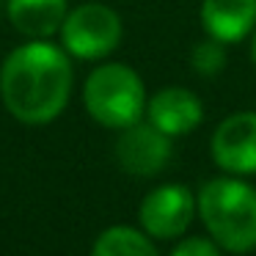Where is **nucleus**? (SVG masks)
Returning <instances> with one entry per match:
<instances>
[{"label":"nucleus","mask_w":256,"mask_h":256,"mask_svg":"<svg viewBox=\"0 0 256 256\" xmlns=\"http://www.w3.org/2000/svg\"><path fill=\"white\" fill-rule=\"evenodd\" d=\"M201 28L223 44H237L256 28V0H201Z\"/></svg>","instance_id":"9"},{"label":"nucleus","mask_w":256,"mask_h":256,"mask_svg":"<svg viewBox=\"0 0 256 256\" xmlns=\"http://www.w3.org/2000/svg\"><path fill=\"white\" fill-rule=\"evenodd\" d=\"M198 218L226 254L256 250V188L242 176H215L201 184Z\"/></svg>","instance_id":"2"},{"label":"nucleus","mask_w":256,"mask_h":256,"mask_svg":"<svg viewBox=\"0 0 256 256\" xmlns=\"http://www.w3.org/2000/svg\"><path fill=\"white\" fill-rule=\"evenodd\" d=\"M91 256H160V250L144 228L110 226L94 240Z\"/></svg>","instance_id":"11"},{"label":"nucleus","mask_w":256,"mask_h":256,"mask_svg":"<svg viewBox=\"0 0 256 256\" xmlns=\"http://www.w3.org/2000/svg\"><path fill=\"white\" fill-rule=\"evenodd\" d=\"M220 250L223 248L212 237H184L168 256H223Z\"/></svg>","instance_id":"13"},{"label":"nucleus","mask_w":256,"mask_h":256,"mask_svg":"<svg viewBox=\"0 0 256 256\" xmlns=\"http://www.w3.org/2000/svg\"><path fill=\"white\" fill-rule=\"evenodd\" d=\"M69 14L66 0H6V17L25 39H50Z\"/></svg>","instance_id":"10"},{"label":"nucleus","mask_w":256,"mask_h":256,"mask_svg":"<svg viewBox=\"0 0 256 256\" xmlns=\"http://www.w3.org/2000/svg\"><path fill=\"white\" fill-rule=\"evenodd\" d=\"M58 36H61V47L72 58L102 61L122 44L124 25L110 6L88 0V3L69 8Z\"/></svg>","instance_id":"4"},{"label":"nucleus","mask_w":256,"mask_h":256,"mask_svg":"<svg viewBox=\"0 0 256 256\" xmlns=\"http://www.w3.org/2000/svg\"><path fill=\"white\" fill-rule=\"evenodd\" d=\"M198 212L193 190L184 184H160L138 206V223L152 240H176L188 232Z\"/></svg>","instance_id":"5"},{"label":"nucleus","mask_w":256,"mask_h":256,"mask_svg":"<svg viewBox=\"0 0 256 256\" xmlns=\"http://www.w3.org/2000/svg\"><path fill=\"white\" fill-rule=\"evenodd\" d=\"M171 135L157 130L152 122H135L122 130L116 140V160L132 176H154L168 166L174 154Z\"/></svg>","instance_id":"7"},{"label":"nucleus","mask_w":256,"mask_h":256,"mask_svg":"<svg viewBox=\"0 0 256 256\" xmlns=\"http://www.w3.org/2000/svg\"><path fill=\"white\" fill-rule=\"evenodd\" d=\"M250 58H254V64H256V28H254V34H250Z\"/></svg>","instance_id":"14"},{"label":"nucleus","mask_w":256,"mask_h":256,"mask_svg":"<svg viewBox=\"0 0 256 256\" xmlns=\"http://www.w3.org/2000/svg\"><path fill=\"white\" fill-rule=\"evenodd\" d=\"M50 39H28L0 66V100L17 122L42 127L56 122L72 96V61Z\"/></svg>","instance_id":"1"},{"label":"nucleus","mask_w":256,"mask_h":256,"mask_svg":"<svg viewBox=\"0 0 256 256\" xmlns=\"http://www.w3.org/2000/svg\"><path fill=\"white\" fill-rule=\"evenodd\" d=\"M212 160L232 176L256 174V110L226 116L212 132Z\"/></svg>","instance_id":"6"},{"label":"nucleus","mask_w":256,"mask_h":256,"mask_svg":"<svg viewBox=\"0 0 256 256\" xmlns=\"http://www.w3.org/2000/svg\"><path fill=\"white\" fill-rule=\"evenodd\" d=\"M146 86L140 74L127 64H102L86 78L83 105L96 124L118 130L140 122L146 116Z\"/></svg>","instance_id":"3"},{"label":"nucleus","mask_w":256,"mask_h":256,"mask_svg":"<svg viewBox=\"0 0 256 256\" xmlns=\"http://www.w3.org/2000/svg\"><path fill=\"white\" fill-rule=\"evenodd\" d=\"M226 61H228L226 44L212 39V36H206L204 42H198V44L193 47V52H190V66H193L196 74H201V78H215V74H220L223 66H226Z\"/></svg>","instance_id":"12"},{"label":"nucleus","mask_w":256,"mask_h":256,"mask_svg":"<svg viewBox=\"0 0 256 256\" xmlns=\"http://www.w3.org/2000/svg\"><path fill=\"white\" fill-rule=\"evenodd\" d=\"M204 118V105L190 88L168 86L160 88L146 102V122H152L157 130H162L171 138L193 132Z\"/></svg>","instance_id":"8"}]
</instances>
